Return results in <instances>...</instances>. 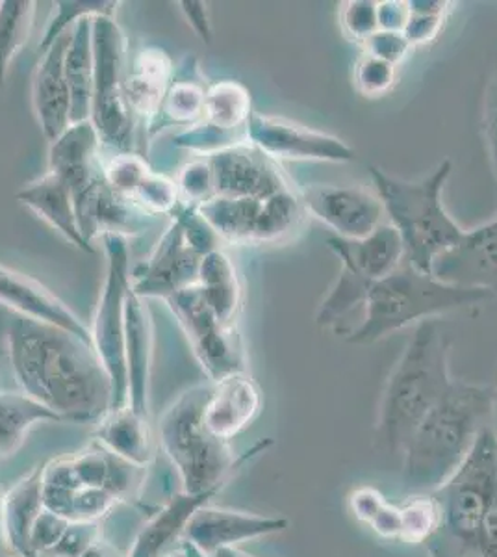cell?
Wrapping results in <instances>:
<instances>
[{"instance_id": "1", "label": "cell", "mask_w": 497, "mask_h": 557, "mask_svg": "<svg viewBox=\"0 0 497 557\" xmlns=\"http://www.w3.org/2000/svg\"><path fill=\"white\" fill-rule=\"evenodd\" d=\"M25 393L54 417L88 420L107 411L114 388L94 346L60 327L20 318L10 335Z\"/></svg>"}, {"instance_id": "2", "label": "cell", "mask_w": 497, "mask_h": 557, "mask_svg": "<svg viewBox=\"0 0 497 557\" xmlns=\"http://www.w3.org/2000/svg\"><path fill=\"white\" fill-rule=\"evenodd\" d=\"M494 414L496 386L455 380L405 446V491H438L467 459L481 431L494 424Z\"/></svg>"}, {"instance_id": "3", "label": "cell", "mask_w": 497, "mask_h": 557, "mask_svg": "<svg viewBox=\"0 0 497 557\" xmlns=\"http://www.w3.org/2000/svg\"><path fill=\"white\" fill-rule=\"evenodd\" d=\"M451 341L440 320L418 323L384 381L375 418V446L401 456L418 425L453 385L449 372Z\"/></svg>"}, {"instance_id": "4", "label": "cell", "mask_w": 497, "mask_h": 557, "mask_svg": "<svg viewBox=\"0 0 497 557\" xmlns=\"http://www.w3.org/2000/svg\"><path fill=\"white\" fill-rule=\"evenodd\" d=\"M496 298L490 290L444 283L403 260L390 275L373 283L362 317L346 341L355 346H370L410 325L440 320L451 312L472 311Z\"/></svg>"}, {"instance_id": "5", "label": "cell", "mask_w": 497, "mask_h": 557, "mask_svg": "<svg viewBox=\"0 0 497 557\" xmlns=\"http://www.w3.org/2000/svg\"><path fill=\"white\" fill-rule=\"evenodd\" d=\"M453 173V160L444 159L427 177H396L372 165L373 190L383 201L386 222L403 242L405 262L433 273L436 259L462 238L460 227L444 207V188Z\"/></svg>"}, {"instance_id": "6", "label": "cell", "mask_w": 497, "mask_h": 557, "mask_svg": "<svg viewBox=\"0 0 497 557\" xmlns=\"http://www.w3.org/2000/svg\"><path fill=\"white\" fill-rule=\"evenodd\" d=\"M440 524L425 548L431 557H479L481 535L497 498V433L481 431L467 459L438 491Z\"/></svg>"}, {"instance_id": "7", "label": "cell", "mask_w": 497, "mask_h": 557, "mask_svg": "<svg viewBox=\"0 0 497 557\" xmlns=\"http://www.w3.org/2000/svg\"><path fill=\"white\" fill-rule=\"evenodd\" d=\"M210 391L196 386L184 393L160 422V443L181 472L186 494L218 493L247 459L273 444L262 441L246 456L234 457L227 441L214 437L202 420Z\"/></svg>"}, {"instance_id": "8", "label": "cell", "mask_w": 497, "mask_h": 557, "mask_svg": "<svg viewBox=\"0 0 497 557\" xmlns=\"http://www.w3.org/2000/svg\"><path fill=\"white\" fill-rule=\"evenodd\" d=\"M197 212L218 238L241 246L290 240L307 220L299 188L268 199L210 197L197 207Z\"/></svg>"}, {"instance_id": "9", "label": "cell", "mask_w": 497, "mask_h": 557, "mask_svg": "<svg viewBox=\"0 0 497 557\" xmlns=\"http://www.w3.org/2000/svg\"><path fill=\"white\" fill-rule=\"evenodd\" d=\"M94 101L91 117L99 139L117 151L133 147V110L126 101L123 36L112 17L94 15Z\"/></svg>"}, {"instance_id": "10", "label": "cell", "mask_w": 497, "mask_h": 557, "mask_svg": "<svg viewBox=\"0 0 497 557\" xmlns=\"http://www.w3.org/2000/svg\"><path fill=\"white\" fill-rule=\"evenodd\" d=\"M108 251V275L102 298L95 314V351L107 370L114 388V404L125 399L128 386L126 370L125 318L131 278L126 275V244L121 235H104Z\"/></svg>"}, {"instance_id": "11", "label": "cell", "mask_w": 497, "mask_h": 557, "mask_svg": "<svg viewBox=\"0 0 497 557\" xmlns=\"http://www.w3.org/2000/svg\"><path fill=\"white\" fill-rule=\"evenodd\" d=\"M167 299L212 383L246 372V355L238 330H227L215 318L197 283Z\"/></svg>"}, {"instance_id": "12", "label": "cell", "mask_w": 497, "mask_h": 557, "mask_svg": "<svg viewBox=\"0 0 497 557\" xmlns=\"http://www.w3.org/2000/svg\"><path fill=\"white\" fill-rule=\"evenodd\" d=\"M349 509L381 539L405 545H425L440 524L435 494H410L403 504H390L377 488L359 487L349 494Z\"/></svg>"}, {"instance_id": "13", "label": "cell", "mask_w": 497, "mask_h": 557, "mask_svg": "<svg viewBox=\"0 0 497 557\" xmlns=\"http://www.w3.org/2000/svg\"><path fill=\"white\" fill-rule=\"evenodd\" d=\"M208 165L212 173V197L268 199L297 188L284 173L281 162L249 141L215 151Z\"/></svg>"}, {"instance_id": "14", "label": "cell", "mask_w": 497, "mask_h": 557, "mask_svg": "<svg viewBox=\"0 0 497 557\" xmlns=\"http://www.w3.org/2000/svg\"><path fill=\"white\" fill-rule=\"evenodd\" d=\"M307 215L322 222L344 240H364L386 223L383 201L377 191L364 186L312 184L299 188Z\"/></svg>"}, {"instance_id": "15", "label": "cell", "mask_w": 497, "mask_h": 557, "mask_svg": "<svg viewBox=\"0 0 497 557\" xmlns=\"http://www.w3.org/2000/svg\"><path fill=\"white\" fill-rule=\"evenodd\" d=\"M247 141L273 160L294 162H333L347 164L355 160V149L347 141L323 133L318 128L305 127L296 121L262 115L252 112L247 123Z\"/></svg>"}, {"instance_id": "16", "label": "cell", "mask_w": 497, "mask_h": 557, "mask_svg": "<svg viewBox=\"0 0 497 557\" xmlns=\"http://www.w3.org/2000/svg\"><path fill=\"white\" fill-rule=\"evenodd\" d=\"M433 275L449 285L494 292L497 296V212L440 255Z\"/></svg>"}, {"instance_id": "17", "label": "cell", "mask_w": 497, "mask_h": 557, "mask_svg": "<svg viewBox=\"0 0 497 557\" xmlns=\"http://www.w3.org/2000/svg\"><path fill=\"white\" fill-rule=\"evenodd\" d=\"M73 38V26L63 30L47 51L41 52L32 83V102L45 136L54 141L71 127V88L65 57Z\"/></svg>"}, {"instance_id": "18", "label": "cell", "mask_w": 497, "mask_h": 557, "mask_svg": "<svg viewBox=\"0 0 497 557\" xmlns=\"http://www.w3.org/2000/svg\"><path fill=\"white\" fill-rule=\"evenodd\" d=\"M99 147L101 139L91 121L71 125L60 138L52 141L49 172L70 186L75 209L104 181L99 162Z\"/></svg>"}, {"instance_id": "19", "label": "cell", "mask_w": 497, "mask_h": 557, "mask_svg": "<svg viewBox=\"0 0 497 557\" xmlns=\"http://www.w3.org/2000/svg\"><path fill=\"white\" fill-rule=\"evenodd\" d=\"M288 524V519L283 517H260L202 506L189 519L184 535L188 539L186 543L210 557L221 548L238 545L241 541L284 532Z\"/></svg>"}, {"instance_id": "20", "label": "cell", "mask_w": 497, "mask_h": 557, "mask_svg": "<svg viewBox=\"0 0 497 557\" xmlns=\"http://www.w3.org/2000/svg\"><path fill=\"white\" fill-rule=\"evenodd\" d=\"M0 304L20 312L26 320L60 327L71 335L78 336L89 346H94L91 331L60 299L54 298L51 292L36 283L34 278L2 267H0Z\"/></svg>"}, {"instance_id": "21", "label": "cell", "mask_w": 497, "mask_h": 557, "mask_svg": "<svg viewBox=\"0 0 497 557\" xmlns=\"http://www.w3.org/2000/svg\"><path fill=\"white\" fill-rule=\"evenodd\" d=\"M260 406L259 385L241 372L212 383L202 420L214 437L228 443L251 424L260 412Z\"/></svg>"}, {"instance_id": "22", "label": "cell", "mask_w": 497, "mask_h": 557, "mask_svg": "<svg viewBox=\"0 0 497 557\" xmlns=\"http://www.w3.org/2000/svg\"><path fill=\"white\" fill-rule=\"evenodd\" d=\"M17 199L34 210L44 222L49 223L65 240L83 251L94 253V247L84 238L76 220L73 194L62 178L47 172L44 177L36 178L34 183L26 184L23 190L17 191Z\"/></svg>"}, {"instance_id": "23", "label": "cell", "mask_w": 497, "mask_h": 557, "mask_svg": "<svg viewBox=\"0 0 497 557\" xmlns=\"http://www.w3.org/2000/svg\"><path fill=\"white\" fill-rule=\"evenodd\" d=\"M327 247L336 255V259L346 260L373 283L390 275L405 260L403 242L388 222L364 240H344L338 236H328Z\"/></svg>"}, {"instance_id": "24", "label": "cell", "mask_w": 497, "mask_h": 557, "mask_svg": "<svg viewBox=\"0 0 497 557\" xmlns=\"http://www.w3.org/2000/svg\"><path fill=\"white\" fill-rule=\"evenodd\" d=\"M202 296L215 318L227 330H238V318L241 312V283L233 260L221 249L204 255L199 267V281Z\"/></svg>"}, {"instance_id": "25", "label": "cell", "mask_w": 497, "mask_h": 557, "mask_svg": "<svg viewBox=\"0 0 497 557\" xmlns=\"http://www.w3.org/2000/svg\"><path fill=\"white\" fill-rule=\"evenodd\" d=\"M215 493L176 496L141 530L128 557H170L176 541L186 532L189 519L207 506Z\"/></svg>"}, {"instance_id": "26", "label": "cell", "mask_w": 497, "mask_h": 557, "mask_svg": "<svg viewBox=\"0 0 497 557\" xmlns=\"http://www.w3.org/2000/svg\"><path fill=\"white\" fill-rule=\"evenodd\" d=\"M173 64L164 51L146 49L126 71V101L134 115L157 114L170 89Z\"/></svg>"}, {"instance_id": "27", "label": "cell", "mask_w": 497, "mask_h": 557, "mask_svg": "<svg viewBox=\"0 0 497 557\" xmlns=\"http://www.w3.org/2000/svg\"><path fill=\"white\" fill-rule=\"evenodd\" d=\"M94 15L73 25L65 73L71 88V125L89 121L94 101Z\"/></svg>"}, {"instance_id": "28", "label": "cell", "mask_w": 497, "mask_h": 557, "mask_svg": "<svg viewBox=\"0 0 497 557\" xmlns=\"http://www.w3.org/2000/svg\"><path fill=\"white\" fill-rule=\"evenodd\" d=\"M126 370L133 391V411L146 414L147 370L151 357V323L138 294H128L125 318Z\"/></svg>"}, {"instance_id": "29", "label": "cell", "mask_w": 497, "mask_h": 557, "mask_svg": "<svg viewBox=\"0 0 497 557\" xmlns=\"http://www.w3.org/2000/svg\"><path fill=\"white\" fill-rule=\"evenodd\" d=\"M251 115V96L246 86L234 81H221L207 89L202 120L208 127L234 138L247 139V123Z\"/></svg>"}, {"instance_id": "30", "label": "cell", "mask_w": 497, "mask_h": 557, "mask_svg": "<svg viewBox=\"0 0 497 557\" xmlns=\"http://www.w3.org/2000/svg\"><path fill=\"white\" fill-rule=\"evenodd\" d=\"M36 4L26 0L0 2V88L4 86L13 58L20 54L34 25Z\"/></svg>"}, {"instance_id": "31", "label": "cell", "mask_w": 497, "mask_h": 557, "mask_svg": "<svg viewBox=\"0 0 497 557\" xmlns=\"http://www.w3.org/2000/svg\"><path fill=\"white\" fill-rule=\"evenodd\" d=\"M125 414V409H115L114 417L99 430V435L117 456L125 457L128 462L141 465L151 457L144 417L134 411L128 412V417Z\"/></svg>"}, {"instance_id": "32", "label": "cell", "mask_w": 497, "mask_h": 557, "mask_svg": "<svg viewBox=\"0 0 497 557\" xmlns=\"http://www.w3.org/2000/svg\"><path fill=\"white\" fill-rule=\"evenodd\" d=\"M449 7V2H409V23L405 26L403 34L412 49L428 45L440 36Z\"/></svg>"}, {"instance_id": "33", "label": "cell", "mask_w": 497, "mask_h": 557, "mask_svg": "<svg viewBox=\"0 0 497 557\" xmlns=\"http://www.w3.org/2000/svg\"><path fill=\"white\" fill-rule=\"evenodd\" d=\"M396 83L397 65L372 57L368 52L360 54L355 70H352V84L360 96L377 99V97L386 96Z\"/></svg>"}, {"instance_id": "34", "label": "cell", "mask_w": 497, "mask_h": 557, "mask_svg": "<svg viewBox=\"0 0 497 557\" xmlns=\"http://www.w3.org/2000/svg\"><path fill=\"white\" fill-rule=\"evenodd\" d=\"M340 28L352 44L362 45L378 33L377 2L351 0L340 7Z\"/></svg>"}, {"instance_id": "35", "label": "cell", "mask_w": 497, "mask_h": 557, "mask_svg": "<svg viewBox=\"0 0 497 557\" xmlns=\"http://www.w3.org/2000/svg\"><path fill=\"white\" fill-rule=\"evenodd\" d=\"M57 7V17L51 21L44 41L39 44V52L47 51L63 30L76 25L84 17H89V15H108L110 17L117 4L114 2H58Z\"/></svg>"}, {"instance_id": "36", "label": "cell", "mask_w": 497, "mask_h": 557, "mask_svg": "<svg viewBox=\"0 0 497 557\" xmlns=\"http://www.w3.org/2000/svg\"><path fill=\"white\" fill-rule=\"evenodd\" d=\"M207 91L194 83L175 84L164 99L165 112L176 121H194L201 117Z\"/></svg>"}, {"instance_id": "37", "label": "cell", "mask_w": 497, "mask_h": 557, "mask_svg": "<svg viewBox=\"0 0 497 557\" xmlns=\"http://www.w3.org/2000/svg\"><path fill=\"white\" fill-rule=\"evenodd\" d=\"M481 131H483L492 173L497 181V65L486 78L485 91H483V112H481Z\"/></svg>"}, {"instance_id": "38", "label": "cell", "mask_w": 497, "mask_h": 557, "mask_svg": "<svg viewBox=\"0 0 497 557\" xmlns=\"http://www.w3.org/2000/svg\"><path fill=\"white\" fill-rule=\"evenodd\" d=\"M414 51L409 39L405 38L403 33H386V30H378L373 34L372 38L368 39L362 45V52H368L372 57L386 60L390 64H403L405 58L409 57L410 52Z\"/></svg>"}, {"instance_id": "39", "label": "cell", "mask_w": 497, "mask_h": 557, "mask_svg": "<svg viewBox=\"0 0 497 557\" xmlns=\"http://www.w3.org/2000/svg\"><path fill=\"white\" fill-rule=\"evenodd\" d=\"M409 2H396V0L377 2L378 30L403 33L405 26L409 23Z\"/></svg>"}, {"instance_id": "40", "label": "cell", "mask_w": 497, "mask_h": 557, "mask_svg": "<svg viewBox=\"0 0 497 557\" xmlns=\"http://www.w3.org/2000/svg\"><path fill=\"white\" fill-rule=\"evenodd\" d=\"M183 10L184 17L188 21V25L196 30L197 36L212 44L214 38V30H212V21H210V13H208V4L204 2H181L178 4Z\"/></svg>"}, {"instance_id": "41", "label": "cell", "mask_w": 497, "mask_h": 557, "mask_svg": "<svg viewBox=\"0 0 497 557\" xmlns=\"http://www.w3.org/2000/svg\"><path fill=\"white\" fill-rule=\"evenodd\" d=\"M210 557H252L247 556L246 552L238 550V548H234V546H228V548H221V550L215 552Z\"/></svg>"}, {"instance_id": "42", "label": "cell", "mask_w": 497, "mask_h": 557, "mask_svg": "<svg viewBox=\"0 0 497 557\" xmlns=\"http://www.w3.org/2000/svg\"><path fill=\"white\" fill-rule=\"evenodd\" d=\"M494 428H496V433H497V386H496V414H494Z\"/></svg>"}]
</instances>
